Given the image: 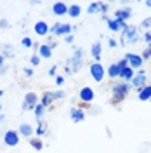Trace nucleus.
Masks as SVG:
<instances>
[{
	"label": "nucleus",
	"mask_w": 151,
	"mask_h": 153,
	"mask_svg": "<svg viewBox=\"0 0 151 153\" xmlns=\"http://www.w3.org/2000/svg\"><path fill=\"white\" fill-rule=\"evenodd\" d=\"M130 84L129 82H118V84H115L113 87H111V91H113V97L110 99V103L113 106H116V105H120L123 99L129 96V92H130Z\"/></svg>",
	"instance_id": "f257e3e1"
},
{
	"label": "nucleus",
	"mask_w": 151,
	"mask_h": 153,
	"mask_svg": "<svg viewBox=\"0 0 151 153\" xmlns=\"http://www.w3.org/2000/svg\"><path fill=\"white\" fill-rule=\"evenodd\" d=\"M125 40H129L130 44H135L139 40V28L134 25H127L122 30V44H125Z\"/></svg>",
	"instance_id": "f03ea898"
},
{
	"label": "nucleus",
	"mask_w": 151,
	"mask_h": 153,
	"mask_svg": "<svg viewBox=\"0 0 151 153\" xmlns=\"http://www.w3.org/2000/svg\"><path fill=\"white\" fill-rule=\"evenodd\" d=\"M49 31L54 33V35H57V37H66L70 33H73V26L68 25V23H56L54 26H50Z\"/></svg>",
	"instance_id": "7ed1b4c3"
},
{
	"label": "nucleus",
	"mask_w": 151,
	"mask_h": 153,
	"mask_svg": "<svg viewBox=\"0 0 151 153\" xmlns=\"http://www.w3.org/2000/svg\"><path fill=\"white\" fill-rule=\"evenodd\" d=\"M89 70H90V76L94 78L95 82H103V80H104V75H106V68H104L101 63H92Z\"/></svg>",
	"instance_id": "20e7f679"
},
{
	"label": "nucleus",
	"mask_w": 151,
	"mask_h": 153,
	"mask_svg": "<svg viewBox=\"0 0 151 153\" xmlns=\"http://www.w3.org/2000/svg\"><path fill=\"white\" fill-rule=\"evenodd\" d=\"M37 105H38V96L35 94V92H28V94L24 96V99H23L21 110H23V111H30V110H35Z\"/></svg>",
	"instance_id": "39448f33"
},
{
	"label": "nucleus",
	"mask_w": 151,
	"mask_h": 153,
	"mask_svg": "<svg viewBox=\"0 0 151 153\" xmlns=\"http://www.w3.org/2000/svg\"><path fill=\"white\" fill-rule=\"evenodd\" d=\"M19 139H21V136H19V132L18 131H14V129H9L7 132L4 134V143L7 144V146H10V148L18 146Z\"/></svg>",
	"instance_id": "423d86ee"
},
{
	"label": "nucleus",
	"mask_w": 151,
	"mask_h": 153,
	"mask_svg": "<svg viewBox=\"0 0 151 153\" xmlns=\"http://www.w3.org/2000/svg\"><path fill=\"white\" fill-rule=\"evenodd\" d=\"M94 89L92 87H82L80 89V92H78V97H80V103H84V105H90L92 103V99H94Z\"/></svg>",
	"instance_id": "0eeeda50"
},
{
	"label": "nucleus",
	"mask_w": 151,
	"mask_h": 153,
	"mask_svg": "<svg viewBox=\"0 0 151 153\" xmlns=\"http://www.w3.org/2000/svg\"><path fill=\"white\" fill-rule=\"evenodd\" d=\"M144 85H146V71H144V70H139V73H135L134 78L130 80V87L142 89Z\"/></svg>",
	"instance_id": "6e6552de"
},
{
	"label": "nucleus",
	"mask_w": 151,
	"mask_h": 153,
	"mask_svg": "<svg viewBox=\"0 0 151 153\" xmlns=\"http://www.w3.org/2000/svg\"><path fill=\"white\" fill-rule=\"evenodd\" d=\"M125 59H127V63H129V66L135 70V68H141L142 66V57L139 54H125Z\"/></svg>",
	"instance_id": "1a4fd4ad"
},
{
	"label": "nucleus",
	"mask_w": 151,
	"mask_h": 153,
	"mask_svg": "<svg viewBox=\"0 0 151 153\" xmlns=\"http://www.w3.org/2000/svg\"><path fill=\"white\" fill-rule=\"evenodd\" d=\"M101 52H103V45L97 40V42L92 44V47H90V56L94 57V63H101Z\"/></svg>",
	"instance_id": "9d476101"
},
{
	"label": "nucleus",
	"mask_w": 151,
	"mask_h": 153,
	"mask_svg": "<svg viewBox=\"0 0 151 153\" xmlns=\"http://www.w3.org/2000/svg\"><path fill=\"white\" fill-rule=\"evenodd\" d=\"M127 26V23L122 21V19H108V28L111 31H120Z\"/></svg>",
	"instance_id": "9b49d317"
},
{
	"label": "nucleus",
	"mask_w": 151,
	"mask_h": 153,
	"mask_svg": "<svg viewBox=\"0 0 151 153\" xmlns=\"http://www.w3.org/2000/svg\"><path fill=\"white\" fill-rule=\"evenodd\" d=\"M70 117H71V120H73V122H84V120H85V111H84V110H80L78 106H75V108H71Z\"/></svg>",
	"instance_id": "f8f14e48"
},
{
	"label": "nucleus",
	"mask_w": 151,
	"mask_h": 153,
	"mask_svg": "<svg viewBox=\"0 0 151 153\" xmlns=\"http://www.w3.org/2000/svg\"><path fill=\"white\" fill-rule=\"evenodd\" d=\"M52 12H54L56 16H64V14H68L66 2H56V4L52 5Z\"/></svg>",
	"instance_id": "ddd939ff"
},
{
	"label": "nucleus",
	"mask_w": 151,
	"mask_h": 153,
	"mask_svg": "<svg viewBox=\"0 0 151 153\" xmlns=\"http://www.w3.org/2000/svg\"><path fill=\"white\" fill-rule=\"evenodd\" d=\"M130 16H132V9H130V7L118 9L116 12H115V19H122V21H125V23H127V19H130Z\"/></svg>",
	"instance_id": "4468645a"
},
{
	"label": "nucleus",
	"mask_w": 151,
	"mask_h": 153,
	"mask_svg": "<svg viewBox=\"0 0 151 153\" xmlns=\"http://www.w3.org/2000/svg\"><path fill=\"white\" fill-rule=\"evenodd\" d=\"M49 30H50V26H49L45 21H38L37 25H35V33L40 35V37H45L49 33Z\"/></svg>",
	"instance_id": "2eb2a0df"
},
{
	"label": "nucleus",
	"mask_w": 151,
	"mask_h": 153,
	"mask_svg": "<svg viewBox=\"0 0 151 153\" xmlns=\"http://www.w3.org/2000/svg\"><path fill=\"white\" fill-rule=\"evenodd\" d=\"M18 132H19L21 137H31V134L35 132V131H33V127H31L30 124H21L19 129H18Z\"/></svg>",
	"instance_id": "dca6fc26"
},
{
	"label": "nucleus",
	"mask_w": 151,
	"mask_h": 153,
	"mask_svg": "<svg viewBox=\"0 0 151 153\" xmlns=\"http://www.w3.org/2000/svg\"><path fill=\"white\" fill-rule=\"evenodd\" d=\"M134 70L130 66H127V68H123V70H120V75H118V78H122V80H125V82H130L134 78Z\"/></svg>",
	"instance_id": "f3484780"
},
{
	"label": "nucleus",
	"mask_w": 151,
	"mask_h": 153,
	"mask_svg": "<svg viewBox=\"0 0 151 153\" xmlns=\"http://www.w3.org/2000/svg\"><path fill=\"white\" fill-rule=\"evenodd\" d=\"M137 97H139V101H150L151 99V85L146 84L142 89H139V96Z\"/></svg>",
	"instance_id": "a211bd4d"
},
{
	"label": "nucleus",
	"mask_w": 151,
	"mask_h": 153,
	"mask_svg": "<svg viewBox=\"0 0 151 153\" xmlns=\"http://www.w3.org/2000/svg\"><path fill=\"white\" fill-rule=\"evenodd\" d=\"M38 56L44 57V59H49V57L52 56V49L49 47L47 44H40V47H38Z\"/></svg>",
	"instance_id": "6ab92c4d"
},
{
	"label": "nucleus",
	"mask_w": 151,
	"mask_h": 153,
	"mask_svg": "<svg viewBox=\"0 0 151 153\" xmlns=\"http://www.w3.org/2000/svg\"><path fill=\"white\" fill-rule=\"evenodd\" d=\"M106 73H108L110 78H118V75H120V68H118L116 63H111L110 66L106 68Z\"/></svg>",
	"instance_id": "aec40b11"
},
{
	"label": "nucleus",
	"mask_w": 151,
	"mask_h": 153,
	"mask_svg": "<svg viewBox=\"0 0 151 153\" xmlns=\"http://www.w3.org/2000/svg\"><path fill=\"white\" fill-rule=\"evenodd\" d=\"M52 101H54V96H52V92H44L42 94V101H40V105L44 106V108H49V106L52 105Z\"/></svg>",
	"instance_id": "412c9836"
},
{
	"label": "nucleus",
	"mask_w": 151,
	"mask_h": 153,
	"mask_svg": "<svg viewBox=\"0 0 151 153\" xmlns=\"http://www.w3.org/2000/svg\"><path fill=\"white\" fill-rule=\"evenodd\" d=\"M80 12H82V9H80L78 4H71V5L68 7V14H70V18H78Z\"/></svg>",
	"instance_id": "4be33fe9"
},
{
	"label": "nucleus",
	"mask_w": 151,
	"mask_h": 153,
	"mask_svg": "<svg viewBox=\"0 0 151 153\" xmlns=\"http://www.w3.org/2000/svg\"><path fill=\"white\" fill-rule=\"evenodd\" d=\"M45 132H47V124H45L44 120H38V125H37V129H35V134L42 137Z\"/></svg>",
	"instance_id": "5701e85b"
},
{
	"label": "nucleus",
	"mask_w": 151,
	"mask_h": 153,
	"mask_svg": "<svg viewBox=\"0 0 151 153\" xmlns=\"http://www.w3.org/2000/svg\"><path fill=\"white\" fill-rule=\"evenodd\" d=\"M30 146L35 148V150H38V152H42L44 143H42V139H38V137H30Z\"/></svg>",
	"instance_id": "b1692460"
},
{
	"label": "nucleus",
	"mask_w": 151,
	"mask_h": 153,
	"mask_svg": "<svg viewBox=\"0 0 151 153\" xmlns=\"http://www.w3.org/2000/svg\"><path fill=\"white\" fill-rule=\"evenodd\" d=\"M33 111H35V117H37V120H42V117H44V113H45V108H44V106L38 103V105L35 106V110H33Z\"/></svg>",
	"instance_id": "393cba45"
},
{
	"label": "nucleus",
	"mask_w": 151,
	"mask_h": 153,
	"mask_svg": "<svg viewBox=\"0 0 151 153\" xmlns=\"http://www.w3.org/2000/svg\"><path fill=\"white\" fill-rule=\"evenodd\" d=\"M97 10H99V2H92V4L89 5V9H87V12H89V14H95Z\"/></svg>",
	"instance_id": "a878e982"
},
{
	"label": "nucleus",
	"mask_w": 151,
	"mask_h": 153,
	"mask_svg": "<svg viewBox=\"0 0 151 153\" xmlns=\"http://www.w3.org/2000/svg\"><path fill=\"white\" fill-rule=\"evenodd\" d=\"M21 45H23V47H33V40H31V38L30 37H23V40H21Z\"/></svg>",
	"instance_id": "bb28decb"
},
{
	"label": "nucleus",
	"mask_w": 151,
	"mask_h": 153,
	"mask_svg": "<svg viewBox=\"0 0 151 153\" xmlns=\"http://www.w3.org/2000/svg\"><path fill=\"white\" fill-rule=\"evenodd\" d=\"M82 57H84V51H82V49H76L71 59H75V61H78V63H82Z\"/></svg>",
	"instance_id": "cd10ccee"
},
{
	"label": "nucleus",
	"mask_w": 151,
	"mask_h": 153,
	"mask_svg": "<svg viewBox=\"0 0 151 153\" xmlns=\"http://www.w3.org/2000/svg\"><path fill=\"white\" fill-rule=\"evenodd\" d=\"M142 61H144V59H151V45H148V47H146V51H144V52H142Z\"/></svg>",
	"instance_id": "c85d7f7f"
},
{
	"label": "nucleus",
	"mask_w": 151,
	"mask_h": 153,
	"mask_svg": "<svg viewBox=\"0 0 151 153\" xmlns=\"http://www.w3.org/2000/svg\"><path fill=\"white\" fill-rule=\"evenodd\" d=\"M30 63H31V66H38L40 65V56H31V59H30Z\"/></svg>",
	"instance_id": "c756f323"
},
{
	"label": "nucleus",
	"mask_w": 151,
	"mask_h": 153,
	"mask_svg": "<svg viewBox=\"0 0 151 153\" xmlns=\"http://www.w3.org/2000/svg\"><path fill=\"white\" fill-rule=\"evenodd\" d=\"M52 96H54V101L56 99H63L64 97V91H56V92H52Z\"/></svg>",
	"instance_id": "7c9ffc66"
},
{
	"label": "nucleus",
	"mask_w": 151,
	"mask_h": 153,
	"mask_svg": "<svg viewBox=\"0 0 151 153\" xmlns=\"http://www.w3.org/2000/svg\"><path fill=\"white\" fill-rule=\"evenodd\" d=\"M141 26L142 28H151V18H146V19H142V23H141Z\"/></svg>",
	"instance_id": "2f4dec72"
},
{
	"label": "nucleus",
	"mask_w": 151,
	"mask_h": 153,
	"mask_svg": "<svg viewBox=\"0 0 151 153\" xmlns=\"http://www.w3.org/2000/svg\"><path fill=\"white\" fill-rule=\"evenodd\" d=\"M144 42H146V44H148V45H151V30H148V31H146V33H144Z\"/></svg>",
	"instance_id": "473e14b6"
},
{
	"label": "nucleus",
	"mask_w": 151,
	"mask_h": 153,
	"mask_svg": "<svg viewBox=\"0 0 151 153\" xmlns=\"http://www.w3.org/2000/svg\"><path fill=\"white\" fill-rule=\"evenodd\" d=\"M116 65H118V68H120V70H123V68L129 66V63H127V59H125V57H123V59H120V61H118Z\"/></svg>",
	"instance_id": "72a5a7b5"
},
{
	"label": "nucleus",
	"mask_w": 151,
	"mask_h": 153,
	"mask_svg": "<svg viewBox=\"0 0 151 153\" xmlns=\"http://www.w3.org/2000/svg\"><path fill=\"white\" fill-rule=\"evenodd\" d=\"M10 25H9V21L7 19H0V28H4V30H7Z\"/></svg>",
	"instance_id": "f704fd0d"
},
{
	"label": "nucleus",
	"mask_w": 151,
	"mask_h": 153,
	"mask_svg": "<svg viewBox=\"0 0 151 153\" xmlns=\"http://www.w3.org/2000/svg\"><path fill=\"white\" fill-rule=\"evenodd\" d=\"M99 10L101 12H108V4L106 2H99Z\"/></svg>",
	"instance_id": "c9c22d12"
},
{
	"label": "nucleus",
	"mask_w": 151,
	"mask_h": 153,
	"mask_svg": "<svg viewBox=\"0 0 151 153\" xmlns=\"http://www.w3.org/2000/svg\"><path fill=\"white\" fill-rule=\"evenodd\" d=\"M56 84H57V85H63V84H64V76L57 75V76H56Z\"/></svg>",
	"instance_id": "e433bc0d"
},
{
	"label": "nucleus",
	"mask_w": 151,
	"mask_h": 153,
	"mask_svg": "<svg viewBox=\"0 0 151 153\" xmlns=\"http://www.w3.org/2000/svg\"><path fill=\"white\" fill-rule=\"evenodd\" d=\"M64 38H66V42H68V44H71V42L75 40V37H73V33H70V35H66Z\"/></svg>",
	"instance_id": "4c0bfd02"
},
{
	"label": "nucleus",
	"mask_w": 151,
	"mask_h": 153,
	"mask_svg": "<svg viewBox=\"0 0 151 153\" xmlns=\"http://www.w3.org/2000/svg\"><path fill=\"white\" fill-rule=\"evenodd\" d=\"M24 75L31 76V75H33V70H31V68H24Z\"/></svg>",
	"instance_id": "58836bf2"
},
{
	"label": "nucleus",
	"mask_w": 151,
	"mask_h": 153,
	"mask_svg": "<svg viewBox=\"0 0 151 153\" xmlns=\"http://www.w3.org/2000/svg\"><path fill=\"white\" fill-rule=\"evenodd\" d=\"M118 44H116V40L115 38H110V47H116Z\"/></svg>",
	"instance_id": "ea45409f"
},
{
	"label": "nucleus",
	"mask_w": 151,
	"mask_h": 153,
	"mask_svg": "<svg viewBox=\"0 0 151 153\" xmlns=\"http://www.w3.org/2000/svg\"><path fill=\"white\" fill-rule=\"evenodd\" d=\"M49 75H50V76H54V75H56V66H52L50 70H49Z\"/></svg>",
	"instance_id": "a19ab883"
},
{
	"label": "nucleus",
	"mask_w": 151,
	"mask_h": 153,
	"mask_svg": "<svg viewBox=\"0 0 151 153\" xmlns=\"http://www.w3.org/2000/svg\"><path fill=\"white\" fill-rule=\"evenodd\" d=\"M4 61H5V57H4V54H0V70L4 68Z\"/></svg>",
	"instance_id": "79ce46f5"
},
{
	"label": "nucleus",
	"mask_w": 151,
	"mask_h": 153,
	"mask_svg": "<svg viewBox=\"0 0 151 153\" xmlns=\"http://www.w3.org/2000/svg\"><path fill=\"white\" fill-rule=\"evenodd\" d=\"M47 45H49V47H50V49H52V51H54V49H56V45H57V44H56V42H54V40H52V42H49Z\"/></svg>",
	"instance_id": "37998d69"
},
{
	"label": "nucleus",
	"mask_w": 151,
	"mask_h": 153,
	"mask_svg": "<svg viewBox=\"0 0 151 153\" xmlns=\"http://www.w3.org/2000/svg\"><path fill=\"white\" fill-rule=\"evenodd\" d=\"M4 120H5V115H2V113H0V122H4Z\"/></svg>",
	"instance_id": "c03bdc74"
},
{
	"label": "nucleus",
	"mask_w": 151,
	"mask_h": 153,
	"mask_svg": "<svg viewBox=\"0 0 151 153\" xmlns=\"http://www.w3.org/2000/svg\"><path fill=\"white\" fill-rule=\"evenodd\" d=\"M146 7H151V0H146Z\"/></svg>",
	"instance_id": "a18cd8bd"
},
{
	"label": "nucleus",
	"mask_w": 151,
	"mask_h": 153,
	"mask_svg": "<svg viewBox=\"0 0 151 153\" xmlns=\"http://www.w3.org/2000/svg\"><path fill=\"white\" fill-rule=\"evenodd\" d=\"M0 113H2V101H0Z\"/></svg>",
	"instance_id": "49530a36"
}]
</instances>
